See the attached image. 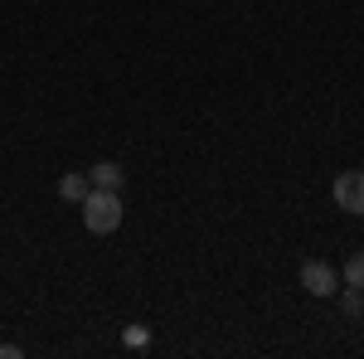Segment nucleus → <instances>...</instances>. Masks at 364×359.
<instances>
[{"label": "nucleus", "instance_id": "423d86ee", "mask_svg": "<svg viewBox=\"0 0 364 359\" xmlns=\"http://www.w3.org/2000/svg\"><path fill=\"white\" fill-rule=\"evenodd\" d=\"M345 282H350V286H360V291H364V252H355V257L345 262Z\"/></svg>", "mask_w": 364, "mask_h": 359}, {"label": "nucleus", "instance_id": "20e7f679", "mask_svg": "<svg viewBox=\"0 0 364 359\" xmlns=\"http://www.w3.org/2000/svg\"><path fill=\"white\" fill-rule=\"evenodd\" d=\"M87 180H92V190H117L122 194V180H127V175H122V166H112V161H97V166L87 170Z\"/></svg>", "mask_w": 364, "mask_h": 359}, {"label": "nucleus", "instance_id": "f03ea898", "mask_svg": "<svg viewBox=\"0 0 364 359\" xmlns=\"http://www.w3.org/2000/svg\"><path fill=\"white\" fill-rule=\"evenodd\" d=\"M336 209H345V214H364V170H345V175H336Z\"/></svg>", "mask_w": 364, "mask_h": 359}, {"label": "nucleus", "instance_id": "0eeeda50", "mask_svg": "<svg viewBox=\"0 0 364 359\" xmlns=\"http://www.w3.org/2000/svg\"><path fill=\"white\" fill-rule=\"evenodd\" d=\"M340 306H345V316H364V291H360V286H350V291L340 296Z\"/></svg>", "mask_w": 364, "mask_h": 359}, {"label": "nucleus", "instance_id": "39448f33", "mask_svg": "<svg viewBox=\"0 0 364 359\" xmlns=\"http://www.w3.org/2000/svg\"><path fill=\"white\" fill-rule=\"evenodd\" d=\"M87 190H92V180H87V170H68L63 180H58V194L68 199V204H83Z\"/></svg>", "mask_w": 364, "mask_h": 359}, {"label": "nucleus", "instance_id": "1a4fd4ad", "mask_svg": "<svg viewBox=\"0 0 364 359\" xmlns=\"http://www.w3.org/2000/svg\"><path fill=\"white\" fill-rule=\"evenodd\" d=\"M20 355H25L20 345H0V359H20Z\"/></svg>", "mask_w": 364, "mask_h": 359}, {"label": "nucleus", "instance_id": "7ed1b4c3", "mask_svg": "<svg viewBox=\"0 0 364 359\" xmlns=\"http://www.w3.org/2000/svg\"><path fill=\"white\" fill-rule=\"evenodd\" d=\"M301 286H306L311 296H336L340 291V277L331 262H321V257H311L306 267H301Z\"/></svg>", "mask_w": 364, "mask_h": 359}, {"label": "nucleus", "instance_id": "f257e3e1", "mask_svg": "<svg viewBox=\"0 0 364 359\" xmlns=\"http://www.w3.org/2000/svg\"><path fill=\"white\" fill-rule=\"evenodd\" d=\"M78 209H83L87 233H117L122 228V194L117 190H87Z\"/></svg>", "mask_w": 364, "mask_h": 359}, {"label": "nucleus", "instance_id": "6e6552de", "mask_svg": "<svg viewBox=\"0 0 364 359\" xmlns=\"http://www.w3.org/2000/svg\"><path fill=\"white\" fill-rule=\"evenodd\" d=\"M122 340H127L132 350H146V340H151V331H146V326H127V331H122Z\"/></svg>", "mask_w": 364, "mask_h": 359}]
</instances>
